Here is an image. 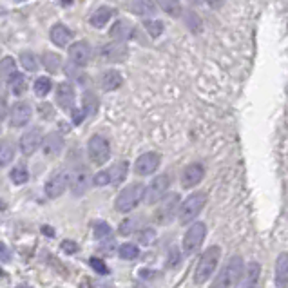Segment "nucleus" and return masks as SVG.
I'll return each instance as SVG.
<instances>
[{
  "label": "nucleus",
  "mask_w": 288,
  "mask_h": 288,
  "mask_svg": "<svg viewBox=\"0 0 288 288\" xmlns=\"http://www.w3.org/2000/svg\"><path fill=\"white\" fill-rule=\"evenodd\" d=\"M220 257H221V248L218 247V245L207 248V250L201 254L200 261H198L196 270H194V283H196V284L207 283V281L212 277L214 270L218 268Z\"/></svg>",
  "instance_id": "nucleus-1"
},
{
  "label": "nucleus",
  "mask_w": 288,
  "mask_h": 288,
  "mask_svg": "<svg viewBox=\"0 0 288 288\" xmlns=\"http://www.w3.org/2000/svg\"><path fill=\"white\" fill-rule=\"evenodd\" d=\"M207 205V194L205 192H194L183 203L180 205V210H178V220L181 225H187L190 221H194L201 214V210Z\"/></svg>",
  "instance_id": "nucleus-2"
},
{
  "label": "nucleus",
  "mask_w": 288,
  "mask_h": 288,
  "mask_svg": "<svg viewBox=\"0 0 288 288\" xmlns=\"http://www.w3.org/2000/svg\"><path fill=\"white\" fill-rule=\"evenodd\" d=\"M145 187L141 183H131L129 187H125L124 190L118 194L116 201H114V208L118 212H131L132 208H136L140 205V201L143 200Z\"/></svg>",
  "instance_id": "nucleus-3"
},
{
  "label": "nucleus",
  "mask_w": 288,
  "mask_h": 288,
  "mask_svg": "<svg viewBox=\"0 0 288 288\" xmlns=\"http://www.w3.org/2000/svg\"><path fill=\"white\" fill-rule=\"evenodd\" d=\"M245 276V265L239 256L230 257L227 267L221 270L218 279L214 281V286H236L241 283V277Z\"/></svg>",
  "instance_id": "nucleus-4"
},
{
  "label": "nucleus",
  "mask_w": 288,
  "mask_h": 288,
  "mask_svg": "<svg viewBox=\"0 0 288 288\" xmlns=\"http://www.w3.org/2000/svg\"><path fill=\"white\" fill-rule=\"evenodd\" d=\"M87 154L92 165H104L111 158V145L109 140L102 134H96L89 140L87 143Z\"/></svg>",
  "instance_id": "nucleus-5"
},
{
  "label": "nucleus",
  "mask_w": 288,
  "mask_h": 288,
  "mask_svg": "<svg viewBox=\"0 0 288 288\" xmlns=\"http://www.w3.org/2000/svg\"><path fill=\"white\" fill-rule=\"evenodd\" d=\"M69 180H71V172L65 171V169H60V171H55L49 176V180L45 181V196L51 198V200H56L60 198L69 187Z\"/></svg>",
  "instance_id": "nucleus-6"
},
{
  "label": "nucleus",
  "mask_w": 288,
  "mask_h": 288,
  "mask_svg": "<svg viewBox=\"0 0 288 288\" xmlns=\"http://www.w3.org/2000/svg\"><path fill=\"white\" fill-rule=\"evenodd\" d=\"M205 236H207V227H205V223H201V221L192 223L190 228L187 230V234L183 236V252L187 254V256H192V254L203 245Z\"/></svg>",
  "instance_id": "nucleus-7"
},
{
  "label": "nucleus",
  "mask_w": 288,
  "mask_h": 288,
  "mask_svg": "<svg viewBox=\"0 0 288 288\" xmlns=\"http://www.w3.org/2000/svg\"><path fill=\"white\" fill-rule=\"evenodd\" d=\"M169 187H171V178L167 174H161V176H156L151 181L149 187H145V194L143 200L147 205H154L160 200H163L165 194H167Z\"/></svg>",
  "instance_id": "nucleus-8"
},
{
  "label": "nucleus",
  "mask_w": 288,
  "mask_h": 288,
  "mask_svg": "<svg viewBox=\"0 0 288 288\" xmlns=\"http://www.w3.org/2000/svg\"><path fill=\"white\" fill-rule=\"evenodd\" d=\"M178 205H180V196H178V194H171L169 198H165L163 203H161L156 210V223H160V225L171 223V221L174 220V216H176V212L180 210Z\"/></svg>",
  "instance_id": "nucleus-9"
},
{
  "label": "nucleus",
  "mask_w": 288,
  "mask_h": 288,
  "mask_svg": "<svg viewBox=\"0 0 288 288\" xmlns=\"http://www.w3.org/2000/svg\"><path fill=\"white\" fill-rule=\"evenodd\" d=\"M42 141H44V136H42V131L38 127L29 129L28 132H24L20 138V151L24 156H31L35 154L38 149L42 147Z\"/></svg>",
  "instance_id": "nucleus-10"
},
{
  "label": "nucleus",
  "mask_w": 288,
  "mask_h": 288,
  "mask_svg": "<svg viewBox=\"0 0 288 288\" xmlns=\"http://www.w3.org/2000/svg\"><path fill=\"white\" fill-rule=\"evenodd\" d=\"M127 55V45L120 40L111 42V44H105L100 47V58L105 62H124Z\"/></svg>",
  "instance_id": "nucleus-11"
},
{
  "label": "nucleus",
  "mask_w": 288,
  "mask_h": 288,
  "mask_svg": "<svg viewBox=\"0 0 288 288\" xmlns=\"http://www.w3.org/2000/svg\"><path fill=\"white\" fill-rule=\"evenodd\" d=\"M160 167V154L158 152H145L134 163V172L138 176H149Z\"/></svg>",
  "instance_id": "nucleus-12"
},
{
  "label": "nucleus",
  "mask_w": 288,
  "mask_h": 288,
  "mask_svg": "<svg viewBox=\"0 0 288 288\" xmlns=\"http://www.w3.org/2000/svg\"><path fill=\"white\" fill-rule=\"evenodd\" d=\"M31 114L33 109L28 102H16L11 107V112H9V122H11L13 127H24L31 120Z\"/></svg>",
  "instance_id": "nucleus-13"
},
{
  "label": "nucleus",
  "mask_w": 288,
  "mask_h": 288,
  "mask_svg": "<svg viewBox=\"0 0 288 288\" xmlns=\"http://www.w3.org/2000/svg\"><path fill=\"white\" fill-rule=\"evenodd\" d=\"M89 183H91V176H89V172L85 167H80V169H76V171L71 172L69 187H71L75 196H82V194H85V190L89 188Z\"/></svg>",
  "instance_id": "nucleus-14"
},
{
  "label": "nucleus",
  "mask_w": 288,
  "mask_h": 288,
  "mask_svg": "<svg viewBox=\"0 0 288 288\" xmlns=\"http://www.w3.org/2000/svg\"><path fill=\"white\" fill-rule=\"evenodd\" d=\"M69 58L75 65H87L91 62V47L87 42H75L73 45H69Z\"/></svg>",
  "instance_id": "nucleus-15"
},
{
  "label": "nucleus",
  "mask_w": 288,
  "mask_h": 288,
  "mask_svg": "<svg viewBox=\"0 0 288 288\" xmlns=\"http://www.w3.org/2000/svg\"><path fill=\"white\" fill-rule=\"evenodd\" d=\"M205 176V169L201 163H190L188 167H185V171L181 172V187L183 188H192L196 187Z\"/></svg>",
  "instance_id": "nucleus-16"
},
{
  "label": "nucleus",
  "mask_w": 288,
  "mask_h": 288,
  "mask_svg": "<svg viewBox=\"0 0 288 288\" xmlns=\"http://www.w3.org/2000/svg\"><path fill=\"white\" fill-rule=\"evenodd\" d=\"M56 104L60 105L62 111H73V104H75V89L67 82H62L56 87Z\"/></svg>",
  "instance_id": "nucleus-17"
},
{
  "label": "nucleus",
  "mask_w": 288,
  "mask_h": 288,
  "mask_svg": "<svg viewBox=\"0 0 288 288\" xmlns=\"http://www.w3.org/2000/svg\"><path fill=\"white\" fill-rule=\"evenodd\" d=\"M62 149H64V138L58 132H49L47 136L44 138V141H42V151L49 158L58 156L62 152Z\"/></svg>",
  "instance_id": "nucleus-18"
},
{
  "label": "nucleus",
  "mask_w": 288,
  "mask_h": 288,
  "mask_svg": "<svg viewBox=\"0 0 288 288\" xmlns=\"http://www.w3.org/2000/svg\"><path fill=\"white\" fill-rule=\"evenodd\" d=\"M132 35H134V26L127 20H118L116 24L111 28V36L114 40L127 42L132 38Z\"/></svg>",
  "instance_id": "nucleus-19"
},
{
  "label": "nucleus",
  "mask_w": 288,
  "mask_h": 288,
  "mask_svg": "<svg viewBox=\"0 0 288 288\" xmlns=\"http://www.w3.org/2000/svg\"><path fill=\"white\" fill-rule=\"evenodd\" d=\"M49 36H51V42L56 45H67L73 38V33L67 26L64 24H55L49 31Z\"/></svg>",
  "instance_id": "nucleus-20"
},
{
  "label": "nucleus",
  "mask_w": 288,
  "mask_h": 288,
  "mask_svg": "<svg viewBox=\"0 0 288 288\" xmlns=\"http://www.w3.org/2000/svg\"><path fill=\"white\" fill-rule=\"evenodd\" d=\"M129 9L138 16H154L156 15V6L152 0H131Z\"/></svg>",
  "instance_id": "nucleus-21"
},
{
  "label": "nucleus",
  "mask_w": 288,
  "mask_h": 288,
  "mask_svg": "<svg viewBox=\"0 0 288 288\" xmlns=\"http://www.w3.org/2000/svg\"><path fill=\"white\" fill-rule=\"evenodd\" d=\"M276 284L281 288L288 286V252L279 254L276 261Z\"/></svg>",
  "instance_id": "nucleus-22"
},
{
  "label": "nucleus",
  "mask_w": 288,
  "mask_h": 288,
  "mask_svg": "<svg viewBox=\"0 0 288 288\" xmlns=\"http://www.w3.org/2000/svg\"><path fill=\"white\" fill-rule=\"evenodd\" d=\"M112 15H114V9L112 8H98L94 13L91 15V18H89V22H91V26H94V28H105V24H107L109 20L112 18Z\"/></svg>",
  "instance_id": "nucleus-23"
},
{
  "label": "nucleus",
  "mask_w": 288,
  "mask_h": 288,
  "mask_svg": "<svg viewBox=\"0 0 288 288\" xmlns=\"http://www.w3.org/2000/svg\"><path fill=\"white\" fill-rule=\"evenodd\" d=\"M122 82H124V78H122L120 73L114 71V69H111V71H105L104 75H102L100 84L105 91H116V89L122 85Z\"/></svg>",
  "instance_id": "nucleus-24"
},
{
  "label": "nucleus",
  "mask_w": 288,
  "mask_h": 288,
  "mask_svg": "<svg viewBox=\"0 0 288 288\" xmlns=\"http://www.w3.org/2000/svg\"><path fill=\"white\" fill-rule=\"evenodd\" d=\"M8 85H9V91H11L15 96H22L26 92V89H28V80H26L24 75L15 73V75L9 78Z\"/></svg>",
  "instance_id": "nucleus-25"
},
{
  "label": "nucleus",
  "mask_w": 288,
  "mask_h": 288,
  "mask_svg": "<svg viewBox=\"0 0 288 288\" xmlns=\"http://www.w3.org/2000/svg\"><path fill=\"white\" fill-rule=\"evenodd\" d=\"M15 158V143L11 140L0 141V169L6 167Z\"/></svg>",
  "instance_id": "nucleus-26"
},
{
  "label": "nucleus",
  "mask_w": 288,
  "mask_h": 288,
  "mask_svg": "<svg viewBox=\"0 0 288 288\" xmlns=\"http://www.w3.org/2000/svg\"><path fill=\"white\" fill-rule=\"evenodd\" d=\"M16 73V64L11 56H6L0 60V82H9L13 75Z\"/></svg>",
  "instance_id": "nucleus-27"
},
{
  "label": "nucleus",
  "mask_w": 288,
  "mask_h": 288,
  "mask_svg": "<svg viewBox=\"0 0 288 288\" xmlns=\"http://www.w3.org/2000/svg\"><path fill=\"white\" fill-rule=\"evenodd\" d=\"M127 171H129V163L127 161H120V163L112 165L109 169V174H111V183H122L127 176Z\"/></svg>",
  "instance_id": "nucleus-28"
},
{
  "label": "nucleus",
  "mask_w": 288,
  "mask_h": 288,
  "mask_svg": "<svg viewBox=\"0 0 288 288\" xmlns=\"http://www.w3.org/2000/svg\"><path fill=\"white\" fill-rule=\"evenodd\" d=\"M42 60H44V65L51 75H56V73L60 71L62 67V58L60 55H56V53H44L42 56Z\"/></svg>",
  "instance_id": "nucleus-29"
},
{
  "label": "nucleus",
  "mask_w": 288,
  "mask_h": 288,
  "mask_svg": "<svg viewBox=\"0 0 288 288\" xmlns=\"http://www.w3.org/2000/svg\"><path fill=\"white\" fill-rule=\"evenodd\" d=\"M259 272H261V267L257 261H252V263H248L247 270H245V286H254L259 279Z\"/></svg>",
  "instance_id": "nucleus-30"
},
{
  "label": "nucleus",
  "mask_w": 288,
  "mask_h": 288,
  "mask_svg": "<svg viewBox=\"0 0 288 288\" xmlns=\"http://www.w3.org/2000/svg\"><path fill=\"white\" fill-rule=\"evenodd\" d=\"M158 6H160L161 9H163L167 15L171 16H180L181 15V4H180V0H154Z\"/></svg>",
  "instance_id": "nucleus-31"
},
{
  "label": "nucleus",
  "mask_w": 288,
  "mask_h": 288,
  "mask_svg": "<svg viewBox=\"0 0 288 288\" xmlns=\"http://www.w3.org/2000/svg\"><path fill=\"white\" fill-rule=\"evenodd\" d=\"M98 111V98L94 92H85L84 94V112L85 116H94Z\"/></svg>",
  "instance_id": "nucleus-32"
},
{
  "label": "nucleus",
  "mask_w": 288,
  "mask_h": 288,
  "mask_svg": "<svg viewBox=\"0 0 288 288\" xmlns=\"http://www.w3.org/2000/svg\"><path fill=\"white\" fill-rule=\"evenodd\" d=\"M18 60H20L22 67H24L26 71H31V73H36V71H38V62H36V56L33 55V53H29V51L20 53Z\"/></svg>",
  "instance_id": "nucleus-33"
},
{
  "label": "nucleus",
  "mask_w": 288,
  "mask_h": 288,
  "mask_svg": "<svg viewBox=\"0 0 288 288\" xmlns=\"http://www.w3.org/2000/svg\"><path fill=\"white\" fill-rule=\"evenodd\" d=\"M9 178H11V181L15 185H24L26 181L29 180V172L24 165H16V167L9 172Z\"/></svg>",
  "instance_id": "nucleus-34"
},
{
  "label": "nucleus",
  "mask_w": 288,
  "mask_h": 288,
  "mask_svg": "<svg viewBox=\"0 0 288 288\" xmlns=\"http://www.w3.org/2000/svg\"><path fill=\"white\" fill-rule=\"evenodd\" d=\"M118 254H120L122 259H136L140 256V248L134 243H124L118 248Z\"/></svg>",
  "instance_id": "nucleus-35"
},
{
  "label": "nucleus",
  "mask_w": 288,
  "mask_h": 288,
  "mask_svg": "<svg viewBox=\"0 0 288 288\" xmlns=\"http://www.w3.org/2000/svg\"><path fill=\"white\" fill-rule=\"evenodd\" d=\"M51 87H53V82L49 80L47 76H40V78L35 82V94L40 96V98H44V96L49 94Z\"/></svg>",
  "instance_id": "nucleus-36"
},
{
  "label": "nucleus",
  "mask_w": 288,
  "mask_h": 288,
  "mask_svg": "<svg viewBox=\"0 0 288 288\" xmlns=\"http://www.w3.org/2000/svg\"><path fill=\"white\" fill-rule=\"evenodd\" d=\"M143 28L147 29V33L152 36V38H158V36L163 33V22H160V20H145Z\"/></svg>",
  "instance_id": "nucleus-37"
},
{
  "label": "nucleus",
  "mask_w": 288,
  "mask_h": 288,
  "mask_svg": "<svg viewBox=\"0 0 288 288\" xmlns=\"http://www.w3.org/2000/svg\"><path fill=\"white\" fill-rule=\"evenodd\" d=\"M112 234V228L109 227L105 221H98V223L94 225V237L96 239H107V237H111Z\"/></svg>",
  "instance_id": "nucleus-38"
},
{
  "label": "nucleus",
  "mask_w": 288,
  "mask_h": 288,
  "mask_svg": "<svg viewBox=\"0 0 288 288\" xmlns=\"http://www.w3.org/2000/svg\"><path fill=\"white\" fill-rule=\"evenodd\" d=\"M92 185H96V187H105V185H111V174H109V169H107V171L96 172L94 176H92Z\"/></svg>",
  "instance_id": "nucleus-39"
},
{
  "label": "nucleus",
  "mask_w": 288,
  "mask_h": 288,
  "mask_svg": "<svg viewBox=\"0 0 288 288\" xmlns=\"http://www.w3.org/2000/svg\"><path fill=\"white\" fill-rule=\"evenodd\" d=\"M154 239H156V230H154V228H143V230H140V234H138V241H140L141 245H149Z\"/></svg>",
  "instance_id": "nucleus-40"
},
{
  "label": "nucleus",
  "mask_w": 288,
  "mask_h": 288,
  "mask_svg": "<svg viewBox=\"0 0 288 288\" xmlns=\"http://www.w3.org/2000/svg\"><path fill=\"white\" fill-rule=\"evenodd\" d=\"M89 265H91L92 270H94L96 274H100V276H107L109 274L107 265H105L102 259H98V257H91V259H89Z\"/></svg>",
  "instance_id": "nucleus-41"
},
{
  "label": "nucleus",
  "mask_w": 288,
  "mask_h": 288,
  "mask_svg": "<svg viewBox=\"0 0 288 288\" xmlns=\"http://www.w3.org/2000/svg\"><path fill=\"white\" fill-rule=\"evenodd\" d=\"M136 227H138V221L132 220V218H129V220H125L124 223L120 225V234L122 236H131V234H134Z\"/></svg>",
  "instance_id": "nucleus-42"
},
{
  "label": "nucleus",
  "mask_w": 288,
  "mask_h": 288,
  "mask_svg": "<svg viewBox=\"0 0 288 288\" xmlns=\"http://www.w3.org/2000/svg\"><path fill=\"white\" fill-rule=\"evenodd\" d=\"M187 24H188V28H190L194 33H200L201 31V22H200V18L196 16V13H192V11L187 13Z\"/></svg>",
  "instance_id": "nucleus-43"
},
{
  "label": "nucleus",
  "mask_w": 288,
  "mask_h": 288,
  "mask_svg": "<svg viewBox=\"0 0 288 288\" xmlns=\"http://www.w3.org/2000/svg\"><path fill=\"white\" fill-rule=\"evenodd\" d=\"M167 263H169V267H171V268H176L178 265H180V250H178L176 247L171 248V254H169Z\"/></svg>",
  "instance_id": "nucleus-44"
},
{
  "label": "nucleus",
  "mask_w": 288,
  "mask_h": 288,
  "mask_svg": "<svg viewBox=\"0 0 288 288\" xmlns=\"http://www.w3.org/2000/svg\"><path fill=\"white\" fill-rule=\"evenodd\" d=\"M60 248L64 250L65 254H76L78 252V245L75 243V241H69V239H65V241H62V245H60Z\"/></svg>",
  "instance_id": "nucleus-45"
},
{
  "label": "nucleus",
  "mask_w": 288,
  "mask_h": 288,
  "mask_svg": "<svg viewBox=\"0 0 288 288\" xmlns=\"http://www.w3.org/2000/svg\"><path fill=\"white\" fill-rule=\"evenodd\" d=\"M40 116L44 118V120H51V118L55 116V111H53L51 105H47V104H40Z\"/></svg>",
  "instance_id": "nucleus-46"
},
{
  "label": "nucleus",
  "mask_w": 288,
  "mask_h": 288,
  "mask_svg": "<svg viewBox=\"0 0 288 288\" xmlns=\"http://www.w3.org/2000/svg\"><path fill=\"white\" fill-rule=\"evenodd\" d=\"M114 247H116V245H114V241H112L111 237H107V243H102V245H100V250H102L104 254H107V256H109V254L114 252Z\"/></svg>",
  "instance_id": "nucleus-47"
},
{
  "label": "nucleus",
  "mask_w": 288,
  "mask_h": 288,
  "mask_svg": "<svg viewBox=\"0 0 288 288\" xmlns=\"http://www.w3.org/2000/svg\"><path fill=\"white\" fill-rule=\"evenodd\" d=\"M84 118H85L84 109H75V111H73V124L75 125H80L82 122H84Z\"/></svg>",
  "instance_id": "nucleus-48"
},
{
  "label": "nucleus",
  "mask_w": 288,
  "mask_h": 288,
  "mask_svg": "<svg viewBox=\"0 0 288 288\" xmlns=\"http://www.w3.org/2000/svg\"><path fill=\"white\" fill-rule=\"evenodd\" d=\"M138 276L141 277V279H156V277H160V272H154V270H140L138 272Z\"/></svg>",
  "instance_id": "nucleus-49"
},
{
  "label": "nucleus",
  "mask_w": 288,
  "mask_h": 288,
  "mask_svg": "<svg viewBox=\"0 0 288 288\" xmlns=\"http://www.w3.org/2000/svg\"><path fill=\"white\" fill-rule=\"evenodd\" d=\"M11 259V250L0 241V261H9Z\"/></svg>",
  "instance_id": "nucleus-50"
},
{
  "label": "nucleus",
  "mask_w": 288,
  "mask_h": 288,
  "mask_svg": "<svg viewBox=\"0 0 288 288\" xmlns=\"http://www.w3.org/2000/svg\"><path fill=\"white\" fill-rule=\"evenodd\" d=\"M6 116H8V100H6V96L0 94V120Z\"/></svg>",
  "instance_id": "nucleus-51"
},
{
  "label": "nucleus",
  "mask_w": 288,
  "mask_h": 288,
  "mask_svg": "<svg viewBox=\"0 0 288 288\" xmlns=\"http://www.w3.org/2000/svg\"><path fill=\"white\" fill-rule=\"evenodd\" d=\"M205 2H207V4L210 6L212 9H220L221 6L225 4V0H205Z\"/></svg>",
  "instance_id": "nucleus-52"
},
{
  "label": "nucleus",
  "mask_w": 288,
  "mask_h": 288,
  "mask_svg": "<svg viewBox=\"0 0 288 288\" xmlns=\"http://www.w3.org/2000/svg\"><path fill=\"white\" fill-rule=\"evenodd\" d=\"M42 232H44L45 236H49V237H55V228H53V227H42Z\"/></svg>",
  "instance_id": "nucleus-53"
},
{
  "label": "nucleus",
  "mask_w": 288,
  "mask_h": 288,
  "mask_svg": "<svg viewBox=\"0 0 288 288\" xmlns=\"http://www.w3.org/2000/svg\"><path fill=\"white\" fill-rule=\"evenodd\" d=\"M4 208H6V203H4L2 200H0V210H4Z\"/></svg>",
  "instance_id": "nucleus-54"
},
{
  "label": "nucleus",
  "mask_w": 288,
  "mask_h": 288,
  "mask_svg": "<svg viewBox=\"0 0 288 288\" xmlns=\"http://www.w3.org/2000/svg\"><path fill=\"white\" fill-rule=\"evenodd\" d=\"M192 4H201V0H190Z\"/></svg>",
  "instance_id": "nucleus-55"
},
{
  "label": "nucleus",
  "mask_w": 288,
  "mask_h": 288,
  "mask_svg": "<svg viewBox=\"0 0 288 288\" xmlns=\"http://www.w3.org/2000/svg\"><path fill=\"white\" fill-rule=\"evenodd\" d=\"M0 277H2V268H0Z\"/></svg>",
  "instance_id": "nucleus-56"
},
{
  "label": "nucleus",
  "mask_w": 288,
  "mask_h": 288,
  "mask_svg": "<svg viewBox=\"0 0 288 288\" xmlns=\"http://www.w3.org/2000/svg\"><path fill=\"white\" fill-rule=\"evenodd\" d=\"M16 2H24V0H16Z\"/></svg>",
  "instance_id": "nucleus-57"
},
{
  "label": "nucleus",
  "mask_w": 288,
  "mask_h": 288,
  "mask_svg": "<svg viewBox=\"0 0 288 288\" xmlns=\"http://www.w3.org/2000/svg\"><path fill=\"white\" fill-rule=\"evenodd\" d=\"M0 132H2V127H0Z\"/></svg>",
  "instance_id": "nucleus-58"
}]
</instances>
